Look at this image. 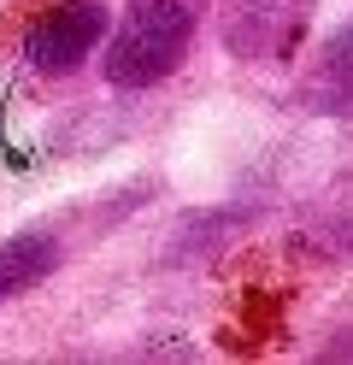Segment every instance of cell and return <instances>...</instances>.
I'll list each match as a JSON object with an SVG mask.
<instances>
[{"instance_id":"6da1fadb","label":"cell","mask_w":353,"mask_h":365,"mask_svg":"<svg viewBox=\"0 0 353 365\" xmlns=\"http://www.w3.org/2000/svg\"><path fill=\"white\" fill-rule=\"evenodd\" d=\"M200 12L206 0H124V18L106 41V83L124 95L165 83L195 41Z\"/></svg>"},{"instance_id":"7a4b0ae2","label":"cell","mask_w":353,"mask_h":365,"mask_svg":"<svg viewBox=\"0 0 353 365\" xmlns=\"http://www.w3.org/2000/svg\"><path fill=\"white\" fill-rule=\"evenodd\" d=\"M112 18L101 0H53L47 12H36V24L24 30V59L41 77H65L106 41Z\"/></svg>"},{"instance_id":"3957f363","label":"cell","mask_w":353,"mask_h":365,"mask_svg":"<svg viewBox=\"0 0 353 365\" xmlns=\"http://www.w3.org/2000/svg\"><path fill=\"white\" fill-rule=\"evenodd\" d=\"M318 0H224V48L235 59H282L300 48Z\"/></svg>"},{"instance_id":"277c9868","label":"cell","mask_w":353,"mask_h":365,"mask_svg":"<svg viewBox=\"0 0 353 365\" xmlns=\"http://www.w3.org/2000/svg\"><path fill=\"white\" fill-rule=\"evenodd\" d=\"M300 106L306 112H353V18L324 41V48L312 53V65H306L300 77Z\"/></svg>"},{"instance_id":"5b68a950","label":"cell","mask_w":353,"mask_h":365,"mask_svg":"<svg viewBox=\"0 0 353 365\" xmlns=\"http://www.w3.org/2000/svg\"><path fill=\"white\" fill-rule=\"evenodd\" d=\"M65 259V242L59 230H47V224H36V230H18L12 242H0V301H12V294L47 283Z\"/></svg>"}]
</instances>
